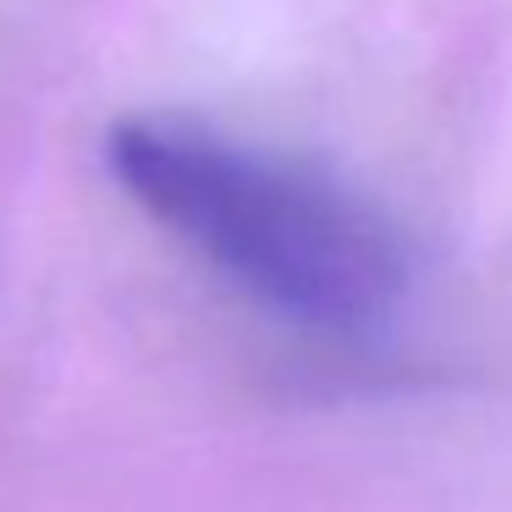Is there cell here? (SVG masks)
Here are the masks:
<instances>
[{"instance_id":"6da1fadb","label":"cell","mask_w":512,"mask_h":512,"mask_svg":"<svg viewBox=\"0 0 512 512\" xmlns=\"http://www.w3.org/2000/svg\"><path fill=\"white\" fill-rule=\"evenodd\" d=\"M105 160L149 221L287 325L375 336L397 320L408 248L336 177L193 116H122Z\"/></svg>"}]
</instances>
